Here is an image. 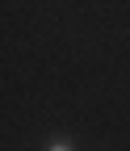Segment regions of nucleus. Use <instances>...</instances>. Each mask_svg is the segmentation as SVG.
I'll list each match as a JSON object with an SVG mask.
<instances>
[{
    "label": "nucleus",
    "mask_w": 130,
    "mask_h": 151,
    "mask_svg": "<svg viewBox=\"0 0 130 151\" xmlns=\"http://www.w3.org/2000/svg\"><path fill=\"white\" fill-rule=\"evenodd\" d=\"M46 151H71V143H50Z\"/></svg>",
    "instance_id": "obj_1"
}]
</instances>
